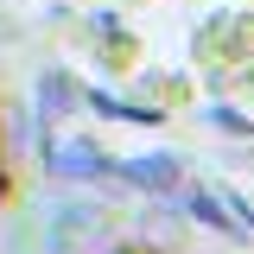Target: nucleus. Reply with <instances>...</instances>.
Here are the masks:
<instances>
[{"mask_svg":"<svg viewBox=\"0 0 254 254\" xmlns=\"http://www.w3.org/2000/svg\"><path fill=\"white\" fill-rule=\"evenodd\" d=\"M45 165H51V178H70V185H89L108 172V159L76 133H45Z\"/></svg>","mask_w":254,"mask_h":254,"instance_id":"obj_1","label":"nucleus"},{"mask_svg":"<svg viewBox=\"0 0 254 254\" xmlns=\"http://www.w3.org/2000/svg\"><path fill=\"white\" fill-rule=\"evenodd\" d=\"M210 121H216V127H229V133H254V127L242 121V115H229V108H210Z\"/></svg>","mask_w":254,"mask_h":254,"instance_id":"obj_6","label":"nucleus"},{"mask_svg":"<svg viewBox=\"0 0 254 254\" xmlns=\"http://www.w3.org/2000/svg\"><path fill=\"white\" fill-rule=\"evenodd\" d=\"M190 216L210 222V229H222V235H235V216H222V203L210 197V190H197V197H190Z\"/></svg>","mask_w":254,"mask_h":254,"instance_id":"obj_5","label":"nucleus"},{"mask_svg":"<svg viewBox=\"0 0 254 254\" xmlns=\"http://www.w3.org/2000/svg\"><path fill=\"white\" fill-rule=\"evenodd\" d=\"M102 229H108L102 210H89V203H64V210H51V254H89L95 242H102Z\"/></svg>","mask_w":254,"mask_h":254,"instance_id":"obj_2","label":"nucleus"},{"mask_svg":"<svg viewBox=\"0 0 254 254\" xmlns=\"http://www.w3.org/2000/svg\"><path fill=\"white\" fill-rule=\"evenodd\" d=\"M70 102H76V89H70V76H45V83H38V115H45V121H58V115H70Z\"/></svg>","mask_w":254,"mask_h":254,"instance_id":"obj_4","label":"nucleus"},{"mask_svg":"<svg viewBox=\"0 0 254 254\" xmlns=\"http://www.w3.org/2000/svg\"><path fill=\"white\" fill-rule=\"evenodd\" d=\"M127 178L165 197V190H178V159H172V153H153V159H133V165H127Z\"/></svg>","mask_w":254,"mask_h":254,"instance_id":"obj_3","label":"nucleus"}]
</instances>
